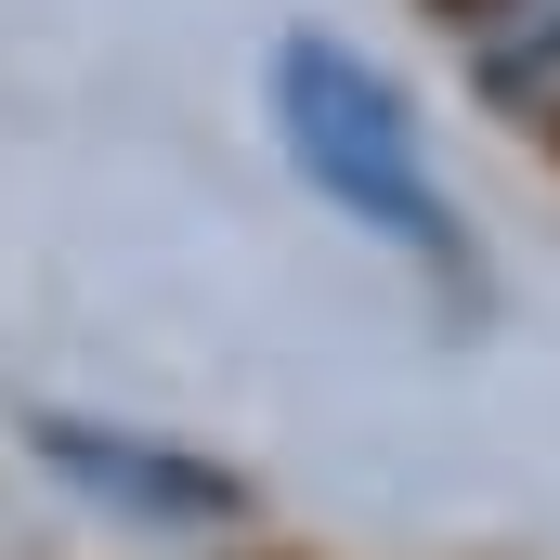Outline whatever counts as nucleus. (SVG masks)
Segmentation results:
<instances>
[{"label": "nucleus", "instance_id": "f257e3e1", "mask_svg": "<svg viewBox=\"0 0 560 560\" xmlns=\"http://www.w3.org/2000/svg\"><path fill=\"white\" fill-rule=\"evenodd\" d=\"M261 105H275L287 170H300L339 222H365V235L418 248V261H443V275L469 261V222H456V209H443V183H430V143H418V118H405V92H392L352 39H326V26L275 39Z\"/></svg>", "mask_w": 560, "mask_h": 560}, {"label": "nucleus", "instance_id": "f03ea898", "mask_svg": "<svg viewBox=\"0 0 560 560\" xmlns=\"http://www.w3.org/2000/svg\"><path fill=\"white\" fill-rule=\"evenodd\" d=\"M39 456H52V469H66L79 495L131 509V522H235V482H222L209 456H170V443H131V430L39 418Z\"/></svg>", "mask_w": 560, "mask_h": 560}, {"label": "nucleus", "instance_id": "7ed1b4c3", "mask_svg": "<svg viewBox=\"0 0 560 560\" xmlns=\"http://www.w3.org/2000/svg\"><path fill=\"white\" fill-rule=\"evenodd\" d=\"M469 66L495 105H560V0H469Z\"/></svg>", "mask_w": 560, "mask_h": 560}]
</instances>
